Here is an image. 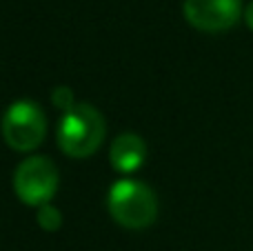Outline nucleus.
I'll use <instances>...</instances> for the list:
<instances>
[{"label": "nucleus", "instance_id": "nucleus-2", "mask_svg": "<svg viewBox=\"0 0 253 251\" xmlns=\"http://www.w3.org/2000/svg\"><path fill=\"white\" fill-rule=\"evenodd\" d=\"M109 213L120 227L131 231L147 229L158 218V198L149 185L140 180H118L111 185L107 198Z\"/></svg>", "mask_w": 253, "mask_h": 251}, {"label": "nucleus", "instance_id": "nucleus-8", "mask_svg": "<svg viewBox=\"0 0 253 251\" xmlns=\"http://www.w3.org/2000/svg\"><path fill=\"white\" fill-rule=\"evenodd\" d=\"M51 102H53V107H56L58 111H62V114L71 111L76 105H78V102H76L74 91H71V87H56L51 91Z\"/></svg>", "mask_w": 253, "mask_h": 251}, {"label": "nucleus", "instance_id": "nucleus-6", "mask_svg": "<svg viewBox=\"0 0 253 251\" xmlns=\"http://www.w3.org/2000/svg\"><path fill=\"white\" fill-rule=\"evenodd\" d=\"M109 160L118 173H133L147 160V145L138 133H120L111 142Z\"/></svg>", "mask_w": 253, "mask_h": 251}, {"label": "nucleus", "instance_id": "nucleus-4", "mask_svg": "<svg viewBox=\"0 0 253 251\" xmlns=\"http://www.w3.org/2000/svg\"><path fill=\"white\" fill-rule=\"evenodd\" d=\"M58 167L47 156H29L13 171V191L29 207L49 205L58 191Z\"/></svg>", "mask_w": 253, "mask_h": 251}, {"label": "nucleus", "instance_id": "nucleus-1", "mask_svg": "<svg viewBox=\"0 0 253 251\" xmlns=\"http://www.w3.org/2000/svg\"><path fill=\"white\" fill-rule=\"evenodd\" d=\"M105 118L89 102H78L71 111L62 114L56 140L65 156L83 160L93 156L105 140Z\"/></svg>", "mask_w": 253, "mask_h": 251}, {"label": "nucleus", "instance_id": "nucleus-7", "mask_svg": "<svg viewBox=\"0 0 253 251\" xmlns=\"http://www.w3.org/2000/svg\"><path fill=\"white\" fill-rule=\"evenodd\" d=\"M36 220H38V227L42 231H49V234H53V231H58L62 227V213H60V209L53 207V205L49 203V205H42V207H38Z\"/></svg>", "mask_w": 253, "mask_h": 251}, {"label": "nucleus", "instance_id": "nucleus-3", "mask_svg": "<svg viewBox=\"0 0 253 251\" xmlns=\"http://www.w3.org/2000/svg\"><path fill=\"white\" fill-rule=\"evenodd\" d=\"M0 129L9 149L27 154L42 145L47 136V116L38 102L16 100L4 111Z\"/></svg>", "mask_w": 253, "mask_h": 251}, {"label": "nucleus", "instance_id": "nucleus-5", "mask_svg": "<svg viewBox=\"0 0 253 251\" xmlns=\"http://www.w3.org/2000/svg\"><path fill=\"white\" fill-rule=\"evenodd\" d=\"M184 20L198 31L220 34L240 20L242 0H184Z\"/></svg>", "mask_w": 253, "mask_h": 251}, {"label": "nucleus", "instance_id": "nucleus-9", "mask_svg": "<svg viewBox=\"0 0 253 251\" xmlns=\"http://www.w3.org/2000/svg\"><path fill=\"white\" fill-rule=\"evenodd\" d=\"M245 20H247V25H249V29L253 31V0L247 4V9H245Z\"/></svg>", "mask_w": 253, "mask_h": 251}]
</instances>
